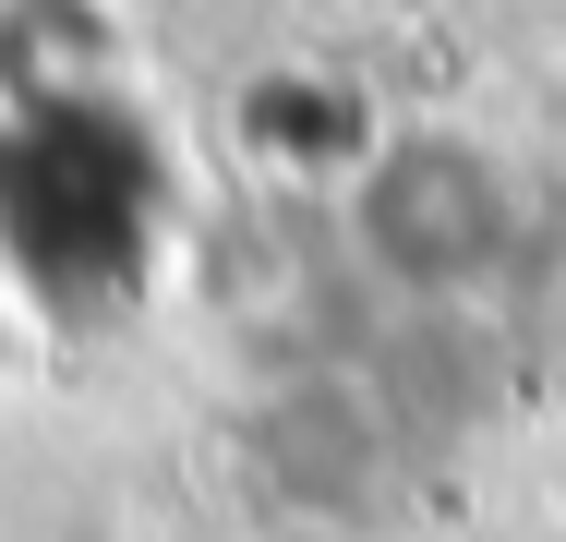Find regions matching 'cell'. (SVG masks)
Wrapping results in <instances>:
<instances>
[{"instance_id":"6da1fadb","label":"cell","mask_w":566,"mask_h":542,"mask_svg":"<svg viewBox=\"0 0 566 542\" xmlns=\"http://www.w3.org/2000/svg\"><path fill=\"white\" fill-rule=\"evenodd\" d=\"M494 157H470L447 133H410L361 169V241L374 265H398V290H458L494 265Z\"/></svg>"}]
</instances>
